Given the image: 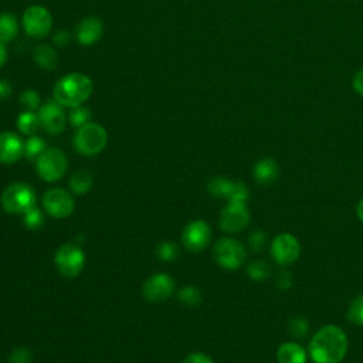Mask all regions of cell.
<instances>
[{
    "label": "cell",
    "instance_id": "cell-36",
    "mask_svg": "<svg viewBox=\"0 0 363 363\" xmlns=\"http://www.w3.org/2000/svg\"><path fill=\"white\" fill-rule=\"evenodd\" d=\"M52 41L58 47H67L71 41V34L67 30H60L52 35Z\"/></svg>",
    "mask_w": 363,
    "mask_h": 363
},
{
    "label": "cell",
    "instance_id": "cell-1",
    "mask_svg": "<svg viewBox=\"0 0 363 363\" xmlns=\"http://www.w3.org/2000/svg\"><path fill=\"white\" fill-rule=\"evenodd\" d=\"M349 342L343 329L336 325L322 326L309 340L308 356L313 363H340L347 353Z\"/></svg>",
    "mask_w": 363,
    "mask_h": 363
},
{
    "label": "cell",
    "instance_id": "cell-41",
    "mask_svg": "<svg viewBox=\"0 0 363 363\" xmlns=\"http://www.w3.org/2000/svg\"><path fill=\"white\" fill-rule=\"evenodd\" d=\"M356 214L359 217V220L363 223V197L359 200L357 203V207H356Z\"/></svg>",
    "mask_w": 363,
    "mask_h": 363
},
{
    "label": "cell",
    "instance_id": "cell-25",
    "mask_svg": "<svg viewBox=\"0 0 363 363\" xmlns=\"http://www.w3.org/2000/svg\"><path fill=\"white\" fill-rule=\"evenodd\" d=\"M45 149H47L45 147V142L41 138L35 136V135L30 136L24 142V156L28 160H37Z\"/></svg>",
    "mask_w": 363,
    "mask_h": 363
},
{
    "label": "cell",
    "instance_id": "cell-35",
    "mask_svg": "<svg viewBox=\"0 0 363 363\" xmlns=\"http://www.w3.org/2000/svg\"><path fill=\"white\" fill-rule=\"evenodd\" d=\"M277 286L281 289V291H286L291 285H292V275L284 269L281 271L278 275H277Z\"/></svg>",
    "mask_w": 363,
    "mask_h": 363
},
{
    "label": "cell",
    "instance_id": "cell-23",
    "mask_svg": "<svg viewBox=\"0 0 363 363\" xmlns=\"http://www.w3.org/2000/svg\"><path fill=\"white\" fill-rule=\"evenodd\" d=\"M92 176L88 170H78L69 177V187L77 194H84L92 187Z\"/></svg>",
    "mask_w": 363,
    "mask_h": 363
},
{
    "label": "cell",
    "instance_id": "cell-12",
    "mask_svg": "<svg viewBox=\"0 0 363 363\" xmlns=\"http://www.w3.org/2000/svg\"><path fill=\"white\" fill-rule=\"evenodd\" d=\"M74 206L75 204L71 194L60 187L50 189L43 196L44 210L55 218L68 217L74 211Z\"/></svg>",
    "mask_w": 363,
    "mask_h": 363
},
{
    "label": "cell",
    "instance_id": "cell-3",
    "mask_svg": "<svg viewBox=\"0 0 363 363\" xmlns=\"http://www.w3.org/2000/svg\"><path fill=\"white\" fill-rule=\"evenodd\" d=\"M1 207L10 214H24L35 204V191L27 183L16 182L7 186L1 193Z\"/></svg>",
    "mask_w": 363,
    "mask_h": 363
},
{
    "label": "cell",
    "instance_id": "cell-10",
    "mask_svg": "<svg viewBox=\"0 0 363 363\" xmlns=\"http://www.w3.org/2000/svg\"><path fill=\"white\" fill-rule=\"evenodd\" d=\"M220 228L225 233H240L250 223V210L247 203L242 201H228L227 206L220 213Z\"/></svg>",
    "mask_w": 363,
    "mask_h": 363
},
{
    "label": "cell",
    "instance_id": "cell-17",
    "mask_svg": "<svg viewBox=\"0 0 363 363\" xmlns=\"http://www.w3.org/2000/svg\"><path fill=\"white\" fill-rule=\"evenodd\" d=\"M104 33V24L98 17L89 16L82 18L75 30L77 40L81 45H92L95 44Z\"/></svg>",
    "mask_w": 363,
    "mask_h": 363
},
{
    "label": "cell",
    "instance_id": "cell-15",
    "mask_svg": "<svg viewBox=\"0 0 363 363\" xmlns=\"http://www.w3.org/2000/svg\"><path fill=\"white\" fill-rule=\"evenodd\" d=\"M174 291V282L167 274H155L145 282L142 288L143 296L150 302H162L167 299Z\"/></svg>",
    "mask_w": 363,
    "mask_h": 363
},
{
    "label": "cell",
    "instance_id": "cell-39",
    "mask_svg": "<svg viewBox=\"0 0 363 363\" xmlns=\"http://www.w3.org/2000/svg\"><path fill=\"white\" fill-rule=\"evenodd\" d=\"M13 92V88H11V84L6 79H0V101H4L7 99Z\"/></svg>",
    "mask_w": 363,
    "mask_h": 363
},
{
    "label": "cell",
    "instance_id": "cell-22",
    "mask_svg": "<svg viewBox=\"0 0 363 363\" xmlns=\"http://www.w3.org/2000/svg\"><path fill=\"white\" fill-rule=\"evenodd\" d=\"M18 31L17 18L11 13H1L0 14V41L9 43L16 38Z\"/></svg>",
    "mask_w": 363,
    "mask_h": 363
},
{
    "label": "cell",
    "instance_id": "cell-38",
    "mask_svg": "<svg viewBox=\"0 0 363 363\" xmlns=\"http://www.w3.org/2000/svg\"><path fill=\"white\" fill-rule=\"evenodd\" d=\"M352 86H353V89L356 91V94H359L360 96H363V68L359 69V71L354 74V77H353V79H352Z\"/></svg>",
    "mask_w": 363,
    "mask_h": 363
},
{
    "label": "cell",
    "instance_id": "cell-19",
    "mask_svg": "<svg viewBox=\"0 0 363 363\" xmlns=\"http://www.w3.org/2000/svg\"><path fill=\"white\" fill-rule=\"evenodd\" d=\"M306 350L295 342H285L277 350L278 363H306Z\"/></svg>",
    "mask_w": 363,
    "mask_h": 363
},
{
    "label": "cell",
    "instance_id": "cell-37",
    "mask_svg": "<svg viewBox=\"0 0 363 363\" xmlns=\"http://www.w3.org/2000/svg\"><path fill=\"white\" fill-rule=\"evenodd\" d=\"M183 363H213V360L204 353H191L184 359Z\"/></svg>",
    "mask_w": 363,
    "mask_h": 363
},
{
    "label": "cell",
    "instance_id": "cell-5",
    "mask_svg": "<svg viewBox=\"0 0 363 363\" xmlns=\"http://www.w3.org/2000/svg\"><path fill=\"white\" fill-rule=\"evenodd\" d=\"M213 254L216 262L228 271L238 269L247 259L245 247L238 240L230 237L220 238L213 248Z\"/></svg>",
    "mask_w": 363,
    "mask_h": 363
},
{
    "label": "cell",
    "instance_id": "cell-16",
    "mask_svg": "<svg viewBox=\"0 0 363 363\" xmlns=\"http://www.w3.org/2000/svg\"><path fill=\"white\" fill-rule=\"evenodd\" d=\"M24 155V142L14 132H0V163L11 164Z\"/></svg>",
    "mask_w": 363,
    "mask_h": 363
},
{
    "label": "cell",
    "instance_id": "cell-30",
    "mask_svg": "<svg viewBox=\"0 0 363 363\" xmlns=\"http://www.w3.org/2000/svg\"><path fill=\"white\" fill-rule=\"evenodd\" d=\"M20 102L28 111H34V109L40 108V95L34 89H24L20 94Z\"/></svg>",
    "mask_w": 363,
    "mask_h": 363
},
{
    "label": "cell",
    "instance_id": "cell-2",
    "mask_svg": "<svg viewBox=\"0 0 363 363\" xmlns=\"http://www.w3.org/2000/svg\"><path fill=\"white\" fill-rule=\"evenodd\" d=\"M94 84L91 78L81 72H71L57 81L54 85V99L62 106L75 108L82 105L92 94Z\"/></svg>",
    "mask_w": 363,
    "mask_h": 363
},
{
    "label": "cell",
    "instance_id": "cell-13",
    "mask_svg": "<svg viewBox=\"0 0 363 363\" xmlns=\"http://www.w3.org/2000/svg\"><path fill=\"white\" fill-rule=\"evenodd\" d=\"M38 116L41 121V126L50 135H58L65 129V112L62 105L58 104L55 99H50L40 106Z\"/></svg>",
    "mask_w": 363,
    "mask_h": 363
},
{
    "label": "cell",
    "instance_id": "cell-33",
    "mask_svg": "<svg viewBox=\"0 0 363 363\" xmlns=\"http://www.w3.org/2000/svg\"><path fill=\"white\" fill-rule=\"evenodd\" d=\"M248 244H250V248L254 251V252H258L261 251L265 244H267V235L264 231L261 230H255L252 231L250 235H248Z\"/></svg>",
    "mask_w": 363,
    "mask_h": 363
},
{
    "label": "cell",
    "instance_id": "cell-32",
    "mask_svg": "<svg viewBox=\"0 0 363 363\" xmlns=\"http://www.w3.org/2000/svg\"><path fill=\"white\" fill-rule=\"evenodd\" d=\"M309 330V326H308V320H305L303 318H294L291 319V323H289V332L294 337H298V339H302Z\"/></svg>",
    "mask_w": 363,
    "mask_h": 363
},
{
    "label": "cell",
    "instance_id": "cell-27",
    "mask_svg": "<svg viewBox=\"0 0 363 363\" xmlns=\"http://www.w3.org/2000/svg\"><path fill=\"white\" fill-rule=\"evenodd\" d=\"M179 301L186 306H196L201 302V292L196 286H184L177 292Z\"/></svg>",
    "mask_w": 363,
    "mask_h": 363
},
{
    "label": "cell",
    "instance_id": "cell-26",
    "mask_svg": "<svg viewBox=\"0 0 363 363\" xmlns=\"http://www.w3.org/2000/svg\"><path fill=\"white\" fill-rule=\"evenodd\" d=\"M347 320L356 326H363V294L352 299L347 308Z\"/></svg>",
    "mask_w": 363,
    "mask_h": 363
},
{
    "label": "cell",
    "instance_id": "cell-8",
    "mask_svg": "<svg viewBox=\"0 0 363 363\" xmlns=\"http://www.w3.org/2000/svg\"><path fill=\"white\" fill-rule=\"evenodd\" d=\"M269 252L272 259L281 265V267H288L294 264L301 254V244L298 238L291 234V233H279L278 235L274 237Z\"/></svg>",
    "mask_w": 363,
    "mask_h": 363
},
{
    "label": "cell",
    "instance_id": "cell-40",
    "mask_svg": "<svg viewBox=\"0 0 363 363\" xmlns=\"http://www.w3.org/2000/svg\"><path fill=\"white\" fill-rule=\"evenodd\" d=\"M6 61H7V50L4 43L0 41V68L6 64Z\"/></svg>",
    "mask_w": 363,
    "mask_h": 363
},
{
    "label": "cell",
    "instance_id": "cell-29",
    "mask_svg": "<svg viewBox=\"0 0 363 363\" xmlns=\"http://www.w3.org/2000/svg\"><path fill=\"white\" fill-rule=\"evenodd\" d=\"M23 216H24V225L28 230H37L43 225V221H44L43 213L35 206L31 207L30 210H27Z\"/></svg>",
    "mask_w": 363,
    "mask_h": 363
},
{
    "label": "cell",
    "instance_id": "cell-20",
    "mask_svg": "<svg viewBox=\"0 0 363 363\" xmlns=\"http://www.w3.org/2000/svg\"><path fill=\"white\" fill-rule=\"evenodd\" d=\"M33 57H34V61L37 62V65L41 67L43 69L52 71L58 65V54L48 44L37 45L34 48V51H33Z\"/></svg>",
    "mask_w": 363,
    "mask_h": 363
},
{
    "label": "cell",
    "instance_id": "cell-9",
    "mask_svg": "<svg viewBox=\"0 0 363 363\" xmlns=\"http://www.w3.org/2000/svg\"><path fill=\"white\" fill-rule=\"evenodd\" d=\"M23 26L26 33L33 38L45 37L52 27L51 13L44 6H30L23 14Z\"/></svg>",
    "mask_w": 363,
    "mask_h": 363
},
{
    "label": "cell",
    "instance_id": "cell-28",
    "mask_svg": "<svg viewBox=\"0 0 363 363\" xmlns=\"http://www.w3.org/2000/svg\"><path fill=\"white\" fill-rule=\"evenodd\" d=\"M89 119H91V111L82 105L72 108V111L68 115L69 123L75 128H81V126L89 123Z\"/></svg>",
    "mask_w": 363,
    "mask_h": 363
},
{
    "label": "cell",
    "instance_id": "cell-24",
    "mask_svg": "<svg viewBox=\"0 0 363 363\" xmlns=\"http://www.w3.org/2000/svg\"><path fill=\"white\" fill-rule=\"evenodd\" d=\"M247 274L252 281H265L271 275V268L264 259H255L247 265Z\"/></svg>",
    "mask_w": 363,
    "mask_h": 363
},
{
    "label": "cell",
    "instance_id": "cell-4",
    "mask_svg": "<svg viewBox=\"0 0 363 363\" xmlns=\"http://www.w3.org/2000/svg\"><path fill=\"white\" fill-rule=\"evenodd\" d=\"M108 142V133L99 123L89 122L77 129L74 136V146L78 153L84 156H94L104 150Z\"/></svg>",
    "mask_w": 363,
    "mask_h": 363
},
{
    "label": "cell",
    "instance_id": "cell-31",
    "mask_svg": "<svg viewBox=\"0 0 363 363\" xmlns=\"http://www.w3.org/2000/svg\"><path fill=\"white\" fill-rule=\"evenodd\" d=\"M156 252L162 261H172L177 257V247L172 241H163L157 245Z\"/></svg>",
    "mask_w": 363,
    "mask_h": 363
},
{
    "label": "cell",
    "instance_id": "cell-7",
    "mask_svg": "<svg viewBox=\"0 0 363 363\" xmlns=\"http://www.w3.org/2000/svg\"><path fill=\"white\" fill-rule=\"evenodd\" d=\"M54 262L62 277L75 278L84 268L85 255L78 245L67 242L57 250L54 255Z\"/></svg>",
    "mask_w": 363,
    "mask_h": 363
},
{
    "label": "cell",
    "instance_id": "cell-14",
    "mask_svg": "<svg viewBox=\"0 0 363 363\" xmlns=\"http://www.w3.org/2000/svg\"><path fill=\"white\" fill-rule=\"evenodd\" d=\"M211 240V228L203 220H194L189 223L182 234V242L190 251L204 250Z\"/></svg>",
    "mask_w": 363,
    "mask_h": 363
},
{
    "label": "cell",
    "instance_id": "cell-21",
    "mask_svg": "<svg viewBox=\"0 0 363 363\" xmlns=\"http://www.w3.org/2000/svg\"><path fill=\"white\" fill-rule=\"evenodd\" d=\"M40 126H41L40 116L34 111L27 109L26 112L20 113L17 118V128L24 135H28V136L35 135V132L40 129Z\"/></svg>",
    "mask_w": 363,
    "mask_h": 363
},
{
    "label": "cell",
    "instance_id": "cell-18",
    "mask_svg": "<svg viewBox=\"0 0 363 363\" xmlns=\"http://www.w3.org/2000/svg\"><path fill=\"white\" fill-rule=\"evenodd\" d=\"M252 176L254 180L259 184V186H269L272 184L278 176H279V166L277 163L275 159L272 157H264L259 159L254 167H252Z\"/></svg>",
    "mask_w": 363,
    "mask_h": 363
},
{
    "label": "cell",
    "instance_id": "cell-34",
    "mask_svg": "<svg viewBox=\"0 0 363 363\" xmlns=\"http://www.w3.org/2000/svg\"><path fill=\"white\" fill-rule=\"evenodd\" d=\"M33 354L27 347H17L9 356V363H31Z\"/></svg>",
    "mask_w": 363,
    "mask_h": 363
},
{
    "label": "cell",
    "instance_id": "cell-11",
    "mask_svg": "<svg viewBox=\"0 0 363 363\" xmlns=\"http://www.w3.org/2000/svg\"><path fill=\"white\" fill-rule=\"evenodd\" d=\"M207 190L211 196L218 199H225L227 201H242L247 203L250 191L242 182H234L221 176L210 180Z\"/></svg>",
    "mask_w": 363,
    "mask_h": 363
},
{
    "label": "cell",
    "instance_id": "cell-6",
    "mask_svg": "<svg viewBox=\"0 0 363 363\" xmlns=\"http://www.w3.org/2000/svg\"><path fill=\"white\" fill-rule=\"evenodd\" d=\"M35 167L38 176L44 182H57L60 180L68 167L67 156L62 150L57 147L45 149L41 156L35 160Z\"/></svg>",
    "mask_w": 363,
    "mask_h": 363
}]
</instances>
